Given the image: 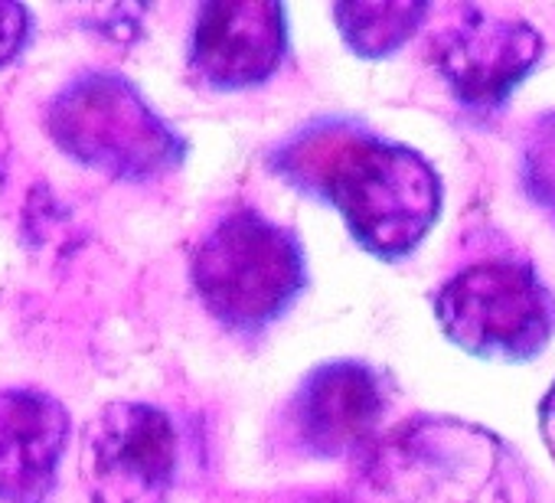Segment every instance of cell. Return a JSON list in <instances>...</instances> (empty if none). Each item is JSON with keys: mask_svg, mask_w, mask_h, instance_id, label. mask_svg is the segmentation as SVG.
Returning <instances> with one entry per match:
<instances>
[{"mask_svg": "<svg viewBox=\"0 0 555 503\" xmlns=\"http://www.w3.org/2000/svg\"><path fill=\"white\" fill-rule=\"evenodd\" d=\"M274 160L331 199L353 238L389 262L409 256L441 209V180L422 154L344 121L301 131Z\"/></svg>", "mask_w": 555, "mask_h": 503, "instance_id": "obj_1", "label": "cell"}, {"mask_svg": "<svg viewBox=\"0 0 555 503\" xmlns=\"http://www.w3.org/2000/svg\"><path fill=\"white\" fill-rule=\"evenodd\" d=\"M363 457L344 503H516L506 451L457 422H415Z\"/></svg>", "mask_w": 555, "mask_h": 503, "instance_id": "obj_2", "label": "cell"}, {"mask_svg": "<svg viewBox=\"0 0 555 503\" xmlns=\"http://www.w3.org/2000/svg\"><path fill=\"white\" fill-rule=\"evenodd\" d=\"M193 288L203 308L238 334L282 318L308 282L298 235L255 209L229 212L193 256Z\"/></svg>", "mask_w": 555, "mask_h": 503, "instance_id": "obj_3", "label": "cell"}, {"mask_svg": "<svg viewBox=\"0 0 555 503\" xmlns=\"http://www.w3.org/2000/svg\"><path fill=\"white\" fill-rule=\"evenodd\" d=\"M53 141L86 167L121 180H151L173 170L186 144L151 102L115 73L73 79L50 105Z\"/></svg>", "mask_w": 555, "mask_h": 503, "instance_id": "obj_4", "label": "cell"}, {"mask_svg": "<svg viewBox=\"0 0 555 503\" xmlns=\"http://www.w3.org/2000/svg\"><path fill=\"white\" fill-rule=\"evenodd\" d=\"M435 314L457 347L490 360H529L555 331V298L519 259L461 269L441 285Z\"/></svg>", "mask_w": 555, "mask_h": 503, "instance_id": "obj_5", "label": "cell"}, {"mask_svg": "<svg viewBox=\"0 0 555 503\" xmlns=\"http://www.w3.org/2000/svg\"><path fill=\"white\" fill-rule=\"evenodd\" d=\"M89 503H167L177 477L173 422L144 402L105 405L86 431Z\"/></svg>", "mask_w": 555, "mask_h": 503, "instance_id": "obj_6", "label": "cell"}, {"mask_svg": "<svg viewBox=\"0 0 555 503\" xmlns=\"http://www.w3.org/2000/svg\"><path fill=\"white\" fill-rule=\"evenodd\" d=\"M539 56L542 40L526 21L483 8H451L431 43V60L454 99L477 115L500 108Z\"/></svg>", "mask_w": 555, "mask_h": 503, "instance_id": "obj_7", "label": "cell"}, {"mask_svg": "<svg viewBox=\"0 0 555 503\" xmlns=\"http://www.w3.org/2000/svg\"><path fill=\"white\" fill-rule=\"evenodd\" d=\"M389 396L383 376L353 360L311 370L288 405L292 441L311 457H353L376 444Z\"/></svg>", "mask_w": 555, "mask_h": 503, "instance_id": "obj_8", "label": "cell"}, {"mask_svg": "<svg viewBox=\"0 0 555 503\" xmlns=\"http://www.w3.org/2000/svg\"><path fill=\"white\" fill-rule=\"evenodd\" d=\"M288 53L285 8L271 0H216L199 8L190 37V73L209 89L264 82Z\"/></svg>", "mask_w": 555, "mask_h": 503, "instance_id": "obj_9", "label": "cell"}, {"mask_svg": "<svg viewBox=\"0 0 555 503\" xmlns=\"http://www.w3.org/2000/svg\"><path fill=\"white\" fill-rule=\"evenodd\" d=\"M69 441V412L40 389H0V503H47Z\"/></svg>", "mask_w": 555, "mask_h": 503, "instance_id": "obj_10", "label": "cell"}, {"mask_svg": "<svg viewBox=\"0 0 555 503\" xmlns=\"http://www.w3.org/2000/svg\"><path fill=\"white\" fill-rule=\"evenodd\" d=\"M425 14V4H409V0H363V4L334 8L344 43L366 60H379L405 47L422 27Z\"/></svg>", "mask_w": 555, "mask_h": 503, "instance_id": "obj_11", "label": "cell"}, {"mask_svg": "<svg viewBox=\"0 0 555 503\" xmlns=\"http://www.w3.org/2000/svg\"><path fill=\"white\" fill-rule=\"evenodd\" d=\"M30 37V14L21 4H4L0 0V66H8L21 56Z\"/></svg>", "mask_w": 555, "mask_h": 503, "instance_id": "obj_12", "label": "cell"}, {"mask_svg": "<svg viewBox=\"0 0 555 503\" xmlns=\"http://www.w3.org/2000/svg\"><path fill=\"white\" fill-rule=\"evenodd\" d=\"M539 428H542L548 454L555 457V383L548 386V392H545V399L539 405Z\"/></svg>", "mask_w": 555, "mask_h": 503, "instance_id": "obj_13", "label": "cell"}, {"mask_svg": "<svg viewBox=\"0 0 555 503\" xmlns=\"http://www.w3.org/2000/svg\"><path fill=\"white\" fill-rule=\"evenodd\" d=\"M301 503H344V496H318V500H301Z\"/></svg>", "mask_w": 555, "mask_h": 503, "instance_id": "obj_14", "label": "cell"}]
</instances>
